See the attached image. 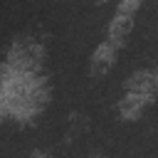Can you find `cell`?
<instances>
[{
    "mask_svg": "<svg viewBox=\"0 0 158 158\" xmlns=\"http://www.w3.org/2000/svg\"><path fill=\"white\" fill-rule=\"evenodd\" d=\"M10 32H5L2 27H0V64H2V57H5V52H7V44H10Z\"/></svg>",
    "mask_w": 158,
    "mask_h": 158,
    "instance_id": "3",
    "label": "cell"
},
{
    "mask_svg": "<svg viewBox=\"0 0 158 158\" xmlns=\"http://www.w3.org/2000/svg\"><path fill=\"white\" fill-rule=\"evenodd\" d=\"M67 114H69V106L57 101L37 118L35 128L30 131V138H32V146H40V148H49L54 143H59L67 133Z\"/></svg>",
    "mask_w": 158,
    "mask_h": 158,
    "instance_id": "1",
    "label": "cell"
},
{
    "mask_svg": "<svg viewBox=\"0 0 158 158\" xmlns=\"http://www.w3.org/2000/svg\"><path fill=\"white\" fill-rule=\"evenodd\" d=\"M32 148L30 131L20 128L12 121L0 123V156H20Z\"/></svg>",
    "mask_w": 158,
    "mask_h": 158,
    "instance_id": "2",
    "label": "cell"
}]
</instances>
